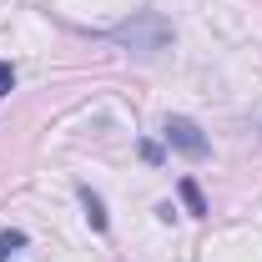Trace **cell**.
<instances>
[{
	"label": "cell",
	"instance_id": "obj_1",
	"mask_svg": "<svg viewBox=\"0 0 262 262\" xmlns=\"http://www.w3.org/2000/svg\"><path fill=\"white\" fill-rule=\"evenodd\" d=\"M106 40L126 46V51H136V56H157V51H166V46H171V20H166V15H157V10H141V15L121 20V26H111V31H106Z\"/></svg>",
	"mask_w": 262,
	"mask_h": 262
},
{
	"label": "cell",
	"instance_id": "obj_6",
	"mask_svg": "<svg viewBox=\"0 0 262 262\" xmlns=\"http://www.w3.org/2000/svg\"><path fill=\"white\" fill-rule=\"evenodd\" d=\"M10 91H15V71L0 61V96H10Z\"/></svg>",
	"mask_w": 262,
	"mask_h": 262
},
{
	"label": "cell",
	"instance_id": "obj_5",
	"mask_svg": "<svg viewBox=\"0 0 262 262\" xmlns=\"http://www.w3.org/2000/svg\"><path fill=\"white\" fill-rule=\"evenodd\" d=\"M26 247V232H0V262H10V252Z\"/></svg>",
	"mask_w": 262,
	"mask_h": 262
},
{
	"label": "cell",
	"instance_id": "obj_3",
	"mask_svg": "<svg viewBox=\"0 0 262 262\" xmlns=\"http://www.w3.org/2000/svg\"><path fill=\"white\" fill-rule=\"evenodd\" d=\"M81 207H86V217H91V227H96V232L111 227V217H106V207H101V196L91 192V187H81Z\"/></svg>",
	"mask_w": 262,
	"mask_h": 262
},
{
	"label": "cell",
	"instance_id": "obj_4",
	"mask_svg": "<svg viewBox=\"0 0 262 262\" xmlns=\"http://www.w3.org/2000/svg\"><path fill=\"white\" fill-rule=\"evenodd\" d=\"M182 202H187V212H192V217H207V196H202V187H196L192 177L182 182Z\"/></svg>",
	"mask_w": 262,
	"mask_h": 262
},
{
	"label": "cell",
	"instance_id": "obj_2",
	"mask_svg": "<svg viewBox=\"0 0 262 262\" xmlns=\"http://www.w3.org/2000/svg\"><path fill=\"white\" fill-rule=\"evenodd\" d=\"M162 136H166V146H177V151H182V157H192V162H202V157L212 151V141L202 136V126L187 121V116H166Z\"/></svg>",
	"mask_w": 262,
	"mask_h": 262
}]
</instances>
